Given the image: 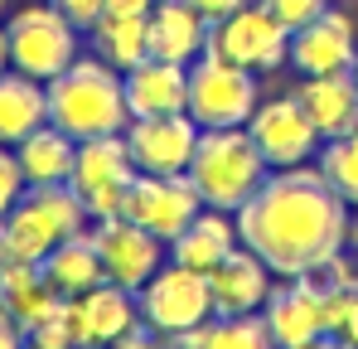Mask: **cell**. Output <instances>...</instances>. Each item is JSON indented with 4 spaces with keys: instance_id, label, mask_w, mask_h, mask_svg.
Wrapping results in <instances>:
<instances>
[{
    "instance_id": "12",
    "label": "cell",
    "mask_w": 358,
    "mask_h": 349,
    "mask_svg": "<svg viewBox=\"0 0 358 349\" xmlns=\"http://www.w3.org/2000/svg\"><path fill=\"white\" fill-rule=\"evenodd\" d=\"M131 146V160L141 174H189V160L199 151L203 126L189 112L175 116H131V126L121 131Z\"/></svg>"
},
{
    "instance_id": "10",
    "label": "cell",
    "mask_w": 358,
    "mask_h": 349,
    "mask_svg": "<svg viewBox=\"0 0 358 349\" xmlns=\"http://www.w3.org/2000/svg\"><path fill=\"white\" fill-rule=\"evenodd\" d=\"M92 242H97V252H102V272H107V282H117L126 291H141L165 262H170V242L165 238H155V233H145L141 224H131V219H92Z\"/></svg>"
},
{
    "instance_id": "4",
    "label": "cell",
    "mask_w": 358,
    "mask_h": 349,
    "mask_svg": "<svg viewBox=\"0 0 358 349\" xmlns=\"http://www.w3.org/2000/svg\"><path fill=\"white\" fill-rule=\"evenodd\" d=\"M5 34H10V68H20V73H29L39 83L59 78L63 68L83 54V39H87L78 25H68V15L54 0L20 5L5 20Z\"/></svg>"
},
{
    "instance_id": "36",
    "label": "cell",
    "mask_w": 358,
    "mask_h": 349,
    "mask_svg": "<svg viewBox=\"0 0 358 349\" xmlns=\"http://www.w3.org/2000/svg\"><path fill=\"white\" fill-rule=\"evenodd\" d=\"M339 335L358 349V291H354V301H349V320H344V330H339Z\"/></svg>"
},
{
    "instance_id": "21",
    "label": "cell",
    "mask_w": 358,
    "mask_h": 349,
    "mask_svg": "<svg viewBox=\"0 0 358 349\" xmlns=\"http://www.w3.org/2000/svg\"><path fill=\"white\" fill-rule=\"evenodd\" d=\"M242 238H238V214H223V209H199L194 224L170 242V262H184L194 272H213L228 252H238Z\"/></svg>"
},
{
    "instance_id": "5",
    "label": "cell",
    "mask_w": 358,
    "mask_h": 349,
    "mask_svg": "<svg viewBox=\"0 0 358 349\" xmlns=\"http://www.w3.org/2000/svg\"><path fill=\"white\" fill-rule=\"evenodd\" d=\"M262 102V78L218 54H199L189 63V116L203 131L247 126V116Z\"/></svg>"
},
{
    "instance_id": "40",
    "label": "cell",
    "mask_w": 358,
    "mask_h": 349,
    "mask_svg": "<svg viewBox=\"0 0 358 349\" xmlns=\"http://www.w3.org/2000/svg\"><path fill=\"white\" fill-rule=\"evenodd\" d=\"M10 262V252H5V228H0V267Z\"/></svg>"
},
{
    "instance_id": "13",
    "label": "cell",
    "mask_w": 358,
    "mask_h": 349,
    "mask_svg": "<svg viewBox=\"0 0 358 349\" xmlns=\"http://www.w3.org/2000/svg\"><path fill=\"white\" fill-rule=\"evenodd\" d=\"M63 325H68L78 349H107L112 340H121L126 330L141 325L136 291L117 287V282H102V287L83 291V296H68L63 301Z\"/></svg>"
},
{
    "instance_id": "24",
    "label": "cell",
    "mask_w": 358,
    "mask_h": 349,
    "mask_svg": "<svg viewBox=\"0 0 358 349\" xmlns=\"http://www.w3.org/2000/svg\"><path fill=\"white\" fill-rule=\"evenodd\" d=\"M44 277L59 287V296H83V291L102 287L107 272H102V252H97L92 233H73V238H63L59 247L44 257Z\"/></svg>"
},
{
    "instance_id": "9",
    "label": "cell",
    "mask_w": 358,
    "mask_h": 349,
    "mask_svg": "<svg viewBox=\"0 0 358 349\" xmlns=\"http://www.w3.org/2000/svg\"><path fill=\"white\" fill-rule=\"evenodd\" d=\"M247 136L257 141V151H262V160H266L271 170L305 165V160H315L320 146H324L320 131H315V121H310V112L300 107L296 93L262 97L257 112L247 116Z\"/></svg>"
},
{
    "instance_id": "25",
    "label": "cell",
    "mask_w": 358,
    "mask_h": 349,
    "mask_svg": "<svg viewBox=\"0 0 358 349\" xmlns=\"http://www.w3.org/2000/svg\"><path fill=\"white\" fill-rule=\"evenodd\" d=\"M87 44H92V54L102 58V63H112V68H136L141 58H150V20L145 15H102L92 29H87Z\"/></svg>"
},
{
    "instance_id": "22",
    "label": "cell",
    "mask_w": 358,
    "mask_h": 349,
    "mask_svg": "<svg viewBox=\"0 0 358 349\" xmlns=\"http://www.w3.org/2000/svg\"><path fill=\"white\" fill-rule=\"evenodd\" d=\"M44 121H49V88L20 68H5L0 73V146H20Z\"/></svg>"
},
{
    "instance_id": "8",
    "label": "cell",
    "mask_w": 358,
    "mask_h": 349,
    "mask_svg": "<svg viewBox=\"0 0 358 349\" xmlns=\"http://www.w3.org/2000/svg\"><path fill=\"white\" fill-rule=\"evenodd\" d=\"M136 174L141 170L131 160L126 136H92V141H78V160H73L68 184L78 189V199L92 219H117Z\"/></svg>"
},
{
    "instance_id": "20",
    "label": "cell",
    "mask_w": 358,
    "mask_h": 349,
    "mask_svg": "<svg viewBox=\"0 0 358 349\" xmlns=\"http://www.w3.org/2000/svg\"><path fill=\"white\" fill-rule=\"evenodd\" d=\"M150 54L170 58V63H194L199 54H208V34L213 25L189 5V0H155L150 5Z\"/></svg>"
},
{
    "instance_id": "35",
    "label": "cell",
    "mask_w": 358,
    "mask_h": 349,
    "mask_svg": "<svg viewBox=\"0 0 358 349\" xmlns=\"http://www.w3.org/2000/svg\"><path fill=\"white\" fill-rule=\"evenodd\" d=\"M150 5H155V0H107L112 15H150Z\"/></svg>"
},
{
    "instance_id": "27",
    "label": "cell",
    "mask_w": 358,
    "mask_h": 349,
    "mask_svg": "<svg viewBox=\"0 0 358 349\" xmlns=\"http://www.w3.org/2000/svg\"><path fill=\"white\" fill-rule=\"evenodd\" d=\"M0 228H5V252H10V262H44V257L59 247L54 228H49L24 199L0 219Z\"/></svg>"
},
{
    "instance_id": "19",
    "label": "cell",
    "mask_w": 358,
    "mask_h": 349,
    "mask_svg": "<svg viewBox=\"0 0 358 349\" xmlns=\"http://www.w3.org/2000/svg\"><path fill=\"white\" fill-rule=\"evenodd\" d=\"M63 301L68 296H59V287L44 277V262H5L0 267V306L24 325V335L59 320Z\"/></svg>"
},
{
    "instance_id": "39",
    "label": "cell",
    "mask_w": 358,
    "mask_h": 349,
    "mask_svg": "<svg viewBox=\"0 0 358 349\" xmlns=\"http://www.w3.org/2000/svg\"><path fill=\"white\" fill-rule=\"evenodd\" d=\"M349 252L358 257V219H354V228H349Z\"/></svg>"
},
{
    "instance_id": "17",
    "label": "cell",
    "mask_w": 358,
    "mask_h": 349,
    "mask_svg": "<svg viewBox=\"0 0 358 349\" xmlns=\"http://www.w3.org/2000/svg\"><path fill=\"white\" fill-rule=\"evenodd\" d=\"M126 78V107L131 116H175L189 112V68L170 58H141L136 68L121 73Z\"/></svg>"
},
{
    "instance_id": "11",
    "label": "cell",
    "mask_w": 358,
    "mask_h": 349,
    "mask_svg": "<svg viewBox=\"0 0 358 349\" xmlns=\"http://www.w3.org/2000/svg\"><path fill=\"white\" fill-rule=\"evenodd\" d=\"M199 209H203V199H199V189H194L189 174H136V184L126 189L121 219H131L145 233L175 242L179 233L194 224Z\"/></svg>"
},
{
    "instance_id": "37",
    "label": "cell",
    "mask_w": 358,
    "mask_h": 349,
    "mask_svg": "<svg viewBox=\"0 0 358 349\" xmlns=\"http://www.w3.org/2000/svg\"><path fill=\"white\" fill-rule=\"evenodd\" d=\"M305 349H354V345H349L344 335H320V340H310Z\"/></svg>"
},
{
    "instance_id": "28",
    "label": "cell",
    "mask_w": 358,
    "mask_h": 349,
    "mask_svg": "<svg viewBox=\"0 0 358 349\" xmlns=\"http://www.w3.org/2000/svg\"><path fill=\"white\" fill-rule=\"evenodd\" d=\"M315 165H320L324 179H329V189H334L349 209H358V131L324 141L320 156H315Z\"/></svg>"
},
{
    "instance_id": "3",
    "label": "cell",
    "mask_w": 358,
    "mask_h": 349,
    "mask_svg": "<svg viewBox=\"0 0 358 349\" xmlns=\"http://www.w3.org/2000/svg\"><path fill=\"white\" fill-rule=\"evenodd\" d=\"M266 174H271V165L262 160V151L247 136V126L203 131L199 136V151L189 160V179H194L199 199L208 209H223V214H238L242 204L266 184Z\"/></svg>"
},
{
    "instance_id": "30",
    "label": "cell",
    "mask_w": 358,
    "mask_h": 349,
    "mask_svg": "<svg viewBox=\"0 0 358 349\" xmlns=\"http://www.w3.org/2000/svg\"><path fill=\"white\" fill-rule=\"evenodd\" d=\"M262 5H266V10H271V15L291 29V34H296V29H305L315 15H324L334 0H262Z\"/></svg>"
},
{
    "instance_id": "34",
    "label": "cell",
    "mask_w": 358,
    "mask_h": 349,
    "mask_svg": "<svg viewBox=\"0 0 358 349\" xmlns=\"http://www.w3.org/2000/svg\"><path fill=\"white\" fill-rule=\"evenodd\" d=\"M0 349H24V325L0 306Z\"/></svg>"
},
{
    "instance_id": "6",
    "label": "cell",
    "mask_w": 358,
    "mask_h": 349,
    "mask_svg": "<svg viewBox=\"0 0 358 349\" xmlns=\"http://www.w3.org/2000/svg\"><path fill=\"white\" fill-rule=\"evenodd\" d=\"M136 306H141V325H150L155 335H165V340L189 335L203 320H213L208 272H194L184 262H165L145 287L136 291Z\"/></svg>"
},
{
    "instance_id": "14",
    "label": "cell",
    "mask_w": 358,
    "mask_h": 349,
    "mask_svg": "<svg viewBox=\"0 0 358 349\" xmlns=\"http://www.w3.org/2000/svg\"><path fill=\"white\" fill-rule=\"evenodd\" d=\"M354 63H358V29L339 5H329L324 15H315L305 29L291 34V68H296L300 78L344 73Z\"/></svg>"
},
{
    "instance_id": "7",
    "label": "cell",
    "mask_w": 358,
    "mask_h": 349,
    "mask_svg": "<svg viewBox=\"0 0 358 349\" xmlns=\"http://www.w3.org/2000/svg\"><path fill=\"white\" fill-rule=\"evenodd\" d=\"M208 54H218L228 63H238V68H247V73H257V78H266V73L291 63V29L262 0H247L238 15L213 25Z\"/></svg>"
},
{
    "instance_id": "16",
    "label": "cell",
    "mask_w": 358,
    "mask_h": 349,
    "mask_svg": "<svg viewBox=\"0 0 358 349\" xmlns=\"http://www.w3.org/2000/svg\"><path fill=\"white\" fill-rule=\"evenodd\" d=\"M208 291H213V315H262L266 296L276 291V272L252 247H238L208 272Z\"/></svg>"
},
{
    "instance_id": "1",
    "label": "cell",
    "mask_w": 358,
    "mask_h": 349,
    "mask_svg": "<svg viewBox=\"0 0 358 349\" xmlns=\"http://www.w3.org/2000/svg\"><path fill=\"white\" fill-rule=\"evenodd\" d=\"M354 214L329 189L315 160L271 170L266 184L238 209V238L276 277H300L329 252L349 247Z\"/></svg>"
},
{
    "instance_id": "42",
    "label": "cell",
    "mask_w": 358,
    "mask_h": 349,
    "mask_svg": "<svg viewBox=\"0 0 358 349\" xmlns=\"http://www.w3.org/2000/svg\"><path fill=\"white\" fill-rule=\"evenodd\" d=\"M354 73H358V63H354Z\"/></svg>"
},
{
    "instance_id": "33",
    "label": "cell",
    "mask_w": 358,
    "mask_h": 349,
    "mask_svg": "<svg viewBox=\"0 0 358 349\" xmlns=\"http://www.w3.org/2000/svg\"><path fill=\"white\" fill-rule=\"evenodd\" d=\"M189 5H194V10H199V15H203L208 25H218V20H228V15H238V10L247 5V0H189Z\"/></svg>"
},
{
    "instance_id": "31",
    "label": "cell",
    "mask_w": 358,
    "mask_h": 349,
    "mask_svg": "<svg viewBox=\"0 0 358 349\" xmlns=\"http://www.w3.org/2000/svg\"><path fill=\"white\" fill-rule=\"evenodd\" d=\"M54 5L68 15V25H78L83 34H87V29H92V25L107 15V0H54Z\"/></svg>"
},
{
    "instance_id": "2",
    "label": "cell",
    "mask_w": 358,
    "mask_h": 349,
    "mask_svg": "<svg viewBox=\"0 0 358 349\" xmlns=\"http://www.w3.org/2000/svg\"><path fill=\"white\" fill-rule=\"evenodd\" d=\"M44 88H49V121L63 126L73 141L121 136V131L131 126L126 78H121V68L102 63L97 54H78L59 78H49Z\"/></svg>"
},
{
    "instance_id": "18",
    "label": "cell",
    "mask_w": 358,
    "mask_h": 349,
    "mask_svg": "<svg viewBox=\"0 0 358 349\" xmlns=\"http://www.w3.org/2000/svg\"><path fill=\"white\" fill-rule=\"evenodd\" d=\"M300 107L310 112L320 141H334V136H349L358 131V73H320V78H300L296 83Z\"/></svg>"
},
{
    "instance_id": "29",
    "label": "cell",
    "mask_w": 358,
    "mask_h": 349,
    "mask_svg": "<svg viewBox=\"0 0 358 349\" xmlns=\"http://www.w3.org/2000/svg\"><path fill=\"white\" fill-rule=\"evenodd\" d=\"M24 170H20V156H15V146H0V219L24 199Z\"/></svg>"
},
{
    "instance_id": "15",
    "label": "cell",
    "mask_w": 358,
    "mask_h": 349,
    "mask_svg": "<svg viewBox=\"0 0 358 349\" xmlns=\"http://www.w3.org/2000/svg\"><path fill=\"white\" fill-rule=\"evenodd\" d=\"M262 320H266L276 349H305L310 340L329 335V330H324V301H320V291L310 287L305 277L276 282V291H271L266 306H262Z\"/></svg>"
},
{
    "instance_id": "23",
    "label": "cell",
    "mask_w": 358,
    "mask_h": 349,
    "mask_svg": "<svg viewBox=\"0 0 358 349\" xmlns=\"http://www.w3.org/2000/svg\"><path fill=\"white\" fill-rule=\"evenodd\" d=\"M15 156H20L24 184H68L73 160H78V141H73L63 126L44 121V126H34V131L15 146Z\"/></svg>"
},
{
    "instance_id": "32",
    "label": "cell",
    "mask_w": 358,
    "mask_h": 349,
    "mask_svg": "<svg viewBox=\"0 0 358 349\" xmlns=\"http://www.w3.org/2000/svg\"><path fill=\"white\" fill-rule=\"evenodd\" d=\"M107 349H170V340H165V335H155L150 325H136V330H126L121 340H112Z\"/></svg>"
},
{
    "instance_id": "26",
    "label": "cell",
    "mask_w": 358,
    "mask_h": 349,
    "mask_svg": "<svg viewBox=\"0 0 358 349\" xmlns=\"http://www.w3.org/2000/svg\"><path fill=\"white\" fill-rule=\"evenodd\" d=\"M170 349H276L262 315H213L199 330L175 335Z\"/></svg>"
},
{
    "instance_id": "38",
    "label": "cell",
    "mask_w": 358,
    "mask_h": 349,
    "mask_svg": "<svg viewBox=\"0 0 358 349\" xmlns=\"http://www.w3.org/2000/svg\"><path fill=\"white\" fill-rule=\"evenodd\" d=\"M10 68V34H5V25H0V73Z\"/></svg>"
},
{
    "instance_id": "41",
    "label": "cell",
    "mask_w": 358,
    "mask_h": 349,
    "mask_svg": "<svg viewBox=\"0 0 358 349\" xmlns=\"http://www.w3.org/2000/svg\"><path fill=\"white\" fill-rule=\"evenodd\" d=\"M5 5H10V0H0V10H5Z\"/></svg>"
}]
</instances>
